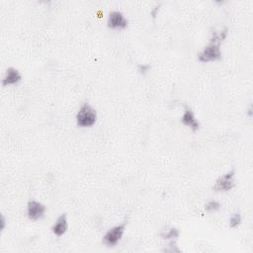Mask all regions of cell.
Wrapping results in <instances>:
<instances>
[{
    "mask_svg": "<svg viewBox=\"0 0 253 253\" xmlns=\"http://www.w3.org/2000/svg\"><path fill=\"white\" fill-rule=\"evenodd\" d=\"M229 36V29L227 27L211 32L209 43L198 54V61L202 63L219 62L223 58L222 44Z\"/></svg>",
    "mask_w": 253,
    "mask_h": 253,
    "instance_id": "1",
    "label": "cell"
},
{
    "mask_svg": "<svg viewBox=\"0 0 253 253\" xmlns=\"http://www.w3.org/2000/svg\"><path fill=\"white\" fill-rule=\"evenodd\" d=\"M98 114L96 109L89 103H83L75 115L76 125L81 129L92 128L96 124Z\"/></svg>",
    "mask_w": 253,
    "mask_h": 253,
    "instance_id": "2",
    "label": "cell"
},
{
    "mask_svg": "<svg viewBox=\"0 0 253 253\" xmlns=\"http://www.w3.org/2000/svg\"><path fill=\"white\" fill-rule=\"evenodd\" d=\"M126 232V225L120 224L117 226H114L110 228L103 235L102 237V243L109 248L116 247L121 240L123 239V236Z\"/></svg>",
    "mask_w": 253,
    "mask_h": 253,
    "instance_id": "3",
    "label": "cell"
},
{
    "mask_svg": "<svg viewBox=\"0 0 253 253\" xmlns=\"http://www.w3.org/2000/svg\"><path fill=\"white\" fill-rule=\"evenodd\" d=\"M235 186V170L231 169L225 174L221 175L215 182L213 190L219 193H227Z\"/></svg>",
    "mask_w": 253,
    "mask_h": 253,
    "instance_id": "4",
    "label": "cell"
},
{
    "mask_svg": "<svg viewBox=\"0 0 253 253\" xmlns=\"http://www.w3.org/2000/svg\"><path fill=\"white\" fill-rule=\"evenodd\" d=\"M27 217L32 222L43 220L47 213V207L44 203L37 200H30L27 204Z\"/></svg>",
    "mask_w": 253,
    "mask_h": 253,
    "instance_id": "5",
    "label": "cell"
},
{
    "mask_svg": "<svg viewBox=\"0 0 253 253\" xmlns=\"http://www.w3.org/2000/svg\"><path fill=\"white\" fill-rule=\"evenodd\" d=\"M129 25L125 14L119 10H112L108 14L107 26L112 30H124Z\"/></svg>",
    "mask_w": 253,
    "mask_h": 253,
    "instance_id": "6",
    "label": "cell"
},
{
    "mask_svg": "<svg viewBox=\"0 0 253 253\" xmlns=\"http://www.w3.org/2000/svg\"><path fill=\"white\" fill-rule=\"evenodd\" d=\"M180 122L193 132H197L200 130V126H201L200 122L197 119L194 111L189 107L185 108V110L180 118Z\"/></svg>",
    "mask_w": 253,
    "mask_h": 253,
    "instance_id": "7",
    "label": "cell"
},
{
    "mask_svg": "<svg viewBox=\"0 0 253 253\" xmlns=\"http://www.w3.org/2000/svg\"><path fill=\"white\" fill-rule=\"evenodd\" d=\"M21 81H22L21 72L17 68L11 66L5 70L1 83L3 86H13V85H17V84H19Z\"/></svg>",
    "mask_w": 253,
    "mask_h": 253,
    "instance_id": "8",
    "label": "cell"
},
{
    "mask_svg": "<svg viewBox=\"0 0 253 253\" xmlns=\"http://www.w3.org/2000/svg\"><path fill=\"white\" fill-rule=\"evenodd\" d=\"M68 230V219L66 214H62L60 215L57 220L55 221V223L52 226V232L56 235V236H63L66 233Z\"/></svg>",
    "mask_w": 253,
    "mask_h": 253,
    "instance_id": "9",
    "label": "cell"
},
{
    "mask_svg": "<svg viewBox=\"0 0 253 253\" xmlns=\"http://www.w3.org/2000/svg\"><path fill=\"white\" fill-rule=\"evenodd\" d=\"M179 236H180V231L175 227L166 228L165 230H162L160 232V237L163 240H166L167 242H170V241L177 242Z\"/></svg>",
    "mask_w": 253,
    "mask_h": 253,
    "instance_id": "10",
    "label": "cell"
},
{
    "mask_svg": "<svg viewBox=\"0 0 253 253\" xmlns=\"http://www.w3.org/2000/svg\"><path fill=\"white\" fill-rule=\"evenodd\" d=\"M222 209V204L218 200H210L204 206V211L208 214H214Z\"/></svg>",
    "mask_w": 253,
    "mask_h": 253,
    "instance_id": "11",
    "label": "cell"
},
{
    "mask_svg": "<svg viewBox=\"0 0 253 253\" xmlns=\"http://www.w3.org/2000/svg\"><path fill=\"white\" fill-rule=\"evenodd\" d=\"M242 223V216L239 212H234L232 214L229 220V226L232 229H236L238 228Z\"/></svg>",
    "mask_w": 253,
    "mask_h": 253,
    "instance_id": "12",
    "label": "cell"
},
{
    "mask_svg": "<svg viewBox=\"0 0 253 253\" xmlns=\"http://www.w3.org/2000/svg\"><path fill=\"white\" fill-rule=\"evenodd\" d=\"M151 69V65L148 64V63H140L138 64V71L139 73L143 74V75H146L148 74Z\"/></svg>",
    "mask_w": 253,
    "mask_h": 253,
    "instance_id": "13",
    "label": "cell"
},
{
    "mask_svg": "<svg viewBox=\"0 0 253 253\" xmlns=\"http://www.w3.org/2000/svg\"><path fill=\"white\" fill-rule=\"evenodd\" d=\"M159 10H160V4H156V5H154V6L151 8V10H150V16L152 17V19H156V17L158 16Z\"/></svg>",
    "mask_w": 253,
    "mask_h": 253,
    "instance_id": "14",
    "label": "cell"
},
{
    "mask_svg": "<svg viewBox=\"0 0 253 253\" xmlns=\"http://www.w3.org/2000/svg\"><path fill=\"white\" fill-rule=\"evenodd\" d=\"M6 225H7L6 218L3 215H1V218H0V231L3 232L6 229Z\"/></svg>",
    "mask_w": 253,
    "mask_h": 253,
    "instance_id": "15",
    "label": "cell"
},
{
    "mask_svg": "<svg viewBox=\"0 0 253 253\" xmlns=\"http://www.w3.org/2000/svg\"><path fill=\"white\" fill-rule=\"evenodd\" d=\"M246 114H247V116H248L249 118H251V117H252V115H253V108H252V105H251V104L249 105V107H248V109H247Z\"/></svg>",
    "mask_w": 253,
    "mask_h": 253,
    "instance_id": "16",
    "label": "cell"
}]
</instances>
